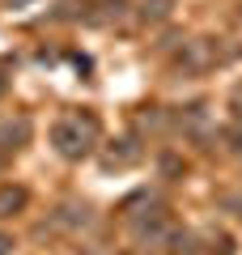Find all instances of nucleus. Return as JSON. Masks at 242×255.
I'll use <instances>...</instances> for the list:
<instances>
[{
    "label": "nucleus",
    "instance_id": "3",
    "mask_svg": "<svg viewBox=\"0 0 242 255\" xmlns=\"http://www.w3.org/2000/svg\"><path fill=\"white\" fill-rule=\"evenodd\" d=\"M4 251H9V238H4V234H0V255H4Z\"/></svg>",
    "mask_w": 242,
    "mask_h": 255
},
{
    "label": "nucleus",
    "instance_id": "1",
    "mask_svg": "<svg viewBox=\"0 0 242 255\" xmlns=\"http://www.w3.org/2000/svg\"><path fill=\"white\" fill-rule=\"evenodd\" d=\"M51 136H55V149L64 157H81V153H90V140L98 136V124L90 115H64L51 128Z\"/></svg>",
    "mask_w": 242,
    "mask_h": 255
},
{
    "label": "nucleus",
    "instance_id": "2",
    "mask_svg": "<svg viewBox=\"0 0 242 255\" xmlns=\"http://www.w3.org/2000/svg\"><path fill=\"white\" fill-rule=\"evenodd\" d=\"M21 204H26V191L21 187H0V217H13Z\"/></svg>",
    "mask_w": 242,
    "mask_h": 255
}]
</instances>
